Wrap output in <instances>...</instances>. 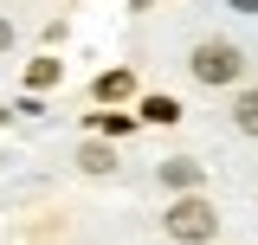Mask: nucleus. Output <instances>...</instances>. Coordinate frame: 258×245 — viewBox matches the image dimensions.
Wrapping results in <instances>:
<instances>
[{"label":"nucleus","instance_id":"f257e3e1","mask_svg":"<svg viewBox=\"0 0 258 245\" xmlns=\"http://www.w3.org/2000/svg\"><path fill=\"white\" fill-rule=\"evenodd\" d=\"M168 232L181 245H207L213 232H220V213L200 200V194H187V200H174V213H168Z\"/></svg>","mask_w":258,"mask_h":245},{"label":"nucleus","instance_id":"f03ea898","mask_svg":"<svg viewBox=\"0 0 258 245\" xmlns=\"http://www.w3.org/2000/svg\"><path fill=\"white\" fill-rule=\"evenodd\" d=\"M239 71H245V58H239L232 45H220V39L194 45V78H200V84H232Z\"/></svg>","mask_w":258,"mask_h":245},{"label":"nucleus","instance_id":"7ed1b4c3","mask_svg":"<svg viewBox=\"0 0 258 245\" xmlns=\"http://www.w3.org/2000/svg\"><path fill=\"white\" fill-rule=\"evenodd\" d=\"M161 181H168V187H200V161H181V155H168V161H161Z\"/></svg>","mask_w":258,"mask_h":245},{"label":"nucleus","instance_id":"20e7f679","mask_svg":"<svg viewBox=\"0 0 258 245\" xmlns=\"http://www.w3.org/2000/svg\"><path fill=\"white\" fill-rule=\"evenodd\" d=\"M78 161H84V174H110V168H116V155L103 149V142H84V155H78Z\"/></svg>","mask_w":258,"mask_h":245},{"label":"nucleus","instance_id":"39448f33","mask_svg":"<svg viewBox=\"0 0 258 245\" xmlns=\"http://www.w3.org/2000/svg\"><path fill=\"white\" fill-rule=\"evenodd\" d=\"M129 91H136L129 71H103V78H97V97H129Z\"/></svg>","mask_w":258,"mask_h":245},{"label":"nucleus","instance_id":"423d86ee","mask_svg":"<svg viewBox=\"0 0 258 245\" xmlns=\"http://www.w3.org/2000/svg\"><path fill=\"white\" fill-rule=\"evenodd\" d=\"M232 122H239L245 136H258V91H245V97H239V110H232Z\"/></svg>","mask_w":258,"mask_h":245},{"label":"nucleus","instance_id":"0eeeda50","mask_svg":"<svg viewBox=\"0 0 258 245\" xmlns=\"http://www.w3.org/2000/svg\"><path fill=\"white\" fill-rule=\"evenodd\" d=\"M26 84H32V91H45V84H58V58H32Z\"/></svg>","mask_w":258,"mask_h":245},{"label":"nucleus","instance_id":"6e6552de","mask_svg":"<svg viewBox=\"0 0 258 245\" xmlns=\"http://www.w3.org/2000/svg\"><path fill=\"white\" fill-rule=\"evenodd\" d=\"M142 116H149V122H174V116H181V103H174V97H149Z\"/></svg>","mask_w":258,"mask_h":245},{"label":"nucleus","instance_id":"1a4fd4ad","mask_svg":"<svg viewBox=\"0 0 258 245\" xmlns=\"http://www.w3.org/2000/svg\"><path fill=\"white\" fill-rule=\"evenodd\" d=\"M7 45H13V26H7V20H0V52H7Z\"/></svg>","mask_w":258,"mask_h":245},{"label":"nucleus","instance_id":"9d476101","mask_svg":"<svg viewBox=\"0 0 258 245\" xmlns=\"http://www.w3.org/2000/svg\"><path fill=\"white\" fill-rule=\"evenodd\" d=\"M239 7H245V13H258V0H239Z\"/></svg>","mask_w":258,"mask_h":245}]
</instances>
